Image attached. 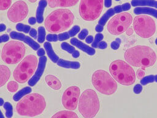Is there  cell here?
I'll list each match as a JSON object with an SVG mask.
<instances>
[{
  "label": "cell",
  "instance_id": "23",
  "mask_svg": "<svg viewBox=\"0 0 157 118\" xmlns=\"http://www.w3.org/2000/svg\"><path fill=\"white\" fill-rule=\"evenodd\" d=\"M131 5L134 7L148 6V7H153L157 9V1H155V0H132Z\"/></svg>",
  "mask_w": 157,
  "mask_h": 118
},
{
  "label": "cell",
  "instance_id": "9",
  "mask_svg": "<svg viewBox=\"0 0 157 118\" xmlns=\"http://www.w3.org/2000/svg\"><path fill=\"white\" fill-rule=\"evenodd\" d=\"M103 0H80L79 14L86 21H93L101 15L103 9Z\"/></svg>",
  "mask_w": 157,
  "mask_h": 118
},
{
  "label": "cell",
  "instance_id": "58",
  "mask_svg": "<svg viewBox=\"0 0 157 118\" xmlns=\"http://www.w3.org/2000/svg\"><path fill=\"white\" fill-rule=\"evenodd\" d=\"M155 81L157 82V75L155 76Z\"/></svg>",
  "mask_w": 157,
  "mask_h": 118
},
{
  "label": "cell",
  "instance_id": "3",
  "mask_svg": "<svg viewBox=\"0 0 157 118\" xmlns=\"http://www.w3.org/2000/svg\"><path fill=\"white\" fill-rule=\"evenodd\" d=\"M46 108L44 96L33 93L22 98L16 106L17 113L23 116L35 117L42 114Z\"/></svg>",
  "mask_w": 157,
  "mask_h": 118
},
{
  "label": "cell",
  "instance_id": "6",
  "mask_svg": "<svg viewBox=\"0 0 157 118\" xmlns=\"http://www.w3.org/2000/svg\"><path fill=\"white\" fill-rule=\"evenodd\" d=\"M91 81L94 87L103 95H112L117 90L116 81L104 70L99 69L94 71L92 75Z\"/></svg>",
  "mask_w": 157,
  "mask_h": 118
},
{
  "label": "cell",
  "instance_id": "61",
  "mask_svg": "<svg viewBox=\"0 0 157 118\" xmlns=\"http://www.w3.org/2000/svg\"><path fill=\"white\" fill-rule=\"evenodd\" d=\"M0 55H1V50H0Z\"/></svg>",
  "mask_w": 157,
  "mask_h": 118
},
{
  "label": "cell",
  "instance_id": "55",
  "mask_svg": "<svg viewBox=\"0 0 157 118\" xmlns=\"http://www.w3.org/2000/svg\"><path fill=\"white\" fill-rule=\"evenodd\" d=\"M4 100H3L2 98H0V106H2V105H4Z\"/></svg>",
  "mask_w": 157,
  "mask_h": 118
},
{
  "label": "cell",
  "instance_id": "13",
  "mask_svg": "<svg viewBox=\"0 0 157 118\" xmlns=\"http://www.w3.org/2000/svg\"><path fill=\"white\" fill-rule=\"evenodd\" d=\"M80 90L77 86L68 87L64 92L62 96V103L63 106L69 111L75 110L79 100Z\"/></svg>",
  "mask_w": 157,
  "mask_h": 118
},
{
  "label": "cell",
  "instance_id": "30",
  "mask_svg": "<svg viewBox=\"0 0 157 118\" xmlns=\"http://www.w3.org/2000/svg\"><path fill=\"white\" fill-rule=\"evenodd\" d=\"M3 106L6 110V116L7 118H11L13 116V108L12 104L9 102H6Z\"/></svg>",
  "mask_w": 157,
  "mask_h": 118
},
{
  "label": "cell",
  "instance_id": "18",
  "mask_svg": "<svg viewBox=\"0 0 157 118\" xmlns=\"http://www.w3.org/2000/svg\"><path fill=\"white\" fill-rule=\"evenodd\" d=\"M45 81L47 85L53 90H59L61 87V81L55 76L48 74L45 77Z\"/></svg>",
  "mask_w": 157,
  "mask_h": 118
},
{
  "label": "cell",
  "instance_id": "59",
  "mask_svg": "<svg viewBox=\"0 0 157 118\" xmlns=\"http://www.w3.org/2000/svg\"><path fill=\"white\" fill-rule=\"evenodd\" d=\"M155 44L157 45V38H156V41H155Z\"/></svg>",
  "mask_w": 157,
  "mask_h": 118
},
{
  "label": "cell",
  "instance_id": "47",
  "mask_svg": "<svg viewBox=\"0 0 157 118\" xmlns=\"http://www.w3.org/2000/svg\"><path fill=\"white\" fill-rule=\"evenodd\" d=\"M37 54L39 57H43L45 55V50L42 48H39L38 50H37Z\"/></svg>",
  "mask_w": 157,
  "mask_h": 118
},
{
  "label": "cell",
  "instance_id": "17",
  "mask_svg": "<svg viewBox=\"0 0 157 118\" xmlns=\"http://www.w3.org/2000/svg\"><path fill=\"white\" fill-rule=\"evenodd\" d=\"M50 7H67L75 6L79 0H47Z\"/></svg>",
  "mask_w": 157,
  "mask_h": 118
},
{
  "label": "cell",
  "instance_id": "60",
  "mask_svg": "<svg viewBox=\"0 0 157 118\" xmlns=\"http://www.w3.org/2000/svg\"><path fill=\"white\" fill-rule=\"evenodd\" d=\"M116 1H120V0H115Z\"/></svg>",
  "mask_w": 157,
  "mask_h": 118
},
{
  "label": "cell",
  "instance_id": "21",
  "mask_svg": "<svg viewBox=\"0 0 157 118\" xmlns=\"http://www.w3.org/2000/svg\"><path fill=\"white\" fill-rule=\"evenodd\" d=\"M56 64L62 68H69V69H77L80 68V64L78 61H67L62 58H59Z\"/></svg>",
  "mask_w": 157,
  "mask_h": 118
},
{
  "label": "cell",
  "instance_id": "32",
  "mask_svg": "<svg viewBox=\"0 0 157 118\" xmlns=\"http://www.w3.org/2000/svg\"><path fill=\"white\" fill-rule=\"evenodd\" d=\"M7 88V90L10 92L13 93V92H15L17 91V90L18 88V84L17 82L13 81H11L8 82Z\"/></svg>",
  "mask_w": 157,
  "mask_h": 118
},
{
  "label": "cell",
  "instance_id": "39",
  "mask_svg": "<svg viewBox=\"0 0 157 118\" xmlns=\"http://www.w3.org/2000/svg\"><path fill=\"white\" fill-rule=\"evenodd\" d=\"M121 43V39L120 38H117L115 41H113L111 44L110 47L113 50H117L120 47V45Z\"/></svg>",
  "mask_w": 157,
  "mask_h": 118
},
{
  "label": "cell",
  "instance_id": "2",
  "mask_svg": "<svg viewBox=\"0 0 157 118\" xmlns=\"http://www.w3.org/2000/svg\"><path fill=\"white\" fill-rule=\"evenodd\" d=\"M74 20L73 13L67 9H58L50 13L46 17L44 25L47 31L57 33L69 29Z\"/></svg>",
  "mask_w": 157,
  "mask_h": 118
},
{
  "label": "cell",
  "instance_id": "51",
  "mask_svg": "<svg viewBox=\"0 0 157 118\" xmlns=\"http://www.w3.org/2000/svg\"><path fill=\"white\" fill-rule=\"evenodd\" d=\"M112 5V0H104V6L105 7H110Z\"/></svg>",
  "mask_w": 157,
  "mask_h": 118
},
{
  "label": "cell",
  "instance_id": "38",
  "mask_svg": "<svg viewBox=\"0 0 157 118\" xmlns=\"http://www.w3.org/2000/svg\"><path fill=\"white\" fill-rule=\"evenodd\" d=\"M46 39L48 42H56L58 40V36L56 34H48L46 36Z\"/></svg>",
  "mask_w": 157,
  "mask_h": 118
},
{
  "label": "cell",
  "instance_id": "5",
  "mask_svg": "<svg viewBox=\"0 0 157 118\" xmlns=\"http://www.w3.org/2000/svg\"><path fill=\"white\" fill-rule=\"evenodd\" d=\"M109 71L113 79L123 85H131L136 81V74L129 64L117 60L112 61L109 66Z\"/></svg>",
  "mask_w": 157,
  "mask_h": 118
},
{
  "label": "cell",
  "instance_id": "31",
  "mask_svg": "<svg viewBox=\"0 0 157 118\" xmlns=\"http://www.w3.org/2000/svg\"><path fill=\"white\" fill-rule=\"evenodd\" d=\"M16 29L18 31L23 32L25 33H28L30 31L31 28L29 25H25L23 23H17L16 25Z\"/></svg>",
  "mask_w": 157,
  "mask_h": 118
},
{
  "label": "cell",
  "instance_id": "7",
  "mask_svg": "<svg viewBox=\"0 0 157 118\" xmlns=\"http://www.w3.org/2000/svg\"><path fill=\"white\" fill-rule=\"evenodd\" d=\"M37 65L38 60L34 55H27L14 69L13 78L17 82L21 84L28 81L34 74Z\"/></svg>",
  "mask_w": 157,
  "mask_h": 118
},
{
  "label": "cell",
  "instance_id": "45",
  "mask_svg": "<svg viewBox=\"0 0 157 118\" xmlns=\"http://www.w3.org/2000/svg\"><path fill=\"white\" fill-rule=\"evenodd\" d=\"M9 36L7 34H4L0 36V43L7 42L9 41Z\"/></svg>",
  "mask_w": 157,
  "mask_h": 118
},
{
  "label": "cell",
  "instance_id": "36",
  "mask_svg": "<svg viewBox=\"0 0 157 118\" xmlns=\"http://www.w3.org/2000/svg\"><path fill=\"white\" fill-rule=\"evenodd\" d=\"M12 0H0V10L7 9L11 5Z\"/></svg>",
  "mask_w": 157,
  "mask_h": 118
},
{
  "label": "cell",
  "instance_id": "37",
  "mask_svg": "<svg viewBox=\"0 0 157 118\" xmlns=\"http://www.w3.org/2000/svg\"><path fill=\"white\" fill-rule=\"evenodd\" d=\"M80 26L78 25H74L69 31H68V34H69L70 37H73L75 35H76V34H77L79 31H80Z\"/></svg>",
  "mask_w": 157,
  "mask_h": 118
},
{
  "label": "cell",
  "instance_id": "16",
  "mask_svg": "<svg viewBox=\"0 0 157 118\" xmlns=\"http://www.w3.org/2000/svg\"><path fill=\"white\" fill-rule=\"evenodd\" d=\"M70 42L72 45H74L82 50L83 52L86 53L89 55H93L95 54V49L89 45L84 44L81 41L77 39L75 37H73L70 40Z\"/></svg>",
  "mask_w": 157,
  "mask_h": 118
},
{
  "label": "cell",
  "instance_id": "52",
  "mask_svg": "<svg viewBox=\"0 0 157 118\" xmlns=\"http://www.w3.org/2000/svg\"><path fill=\"white\" fill-rule=\"evenodd\" d=\"M72 56L74 58H78V57L80 56V52H79L78 50H75L72 52Z\"/></svg>",
  "mask_w": 157,
  "mask_h": 118
},
{
  "label": "cell",
  "instance_id": "33",
  "mask_svg": "<svg viewBox=\"0 0 157 118\" xmlns=\"http://www.w3.org/2000/svg\"><path fill=\"white\" fill-rule=\"evenodd\" d=\"M103 38H104V36L102 34H101L100 33H98V34H96L94 37V41L92 42L91 47L93 48H98V45L99 42H100L103 39Z\"/></svg>",
  "mask_w": 157,
  "mask_h": 118
},
{
  "label": "cell",
  "instance_id": "1",
  "mask_svg": "<svg viewBox=\"0 0 157 118\" xmlns=\"http://www.w3.org/2000/svg\"><path fill=\"white\" fill-rule=\"evenodd\" d=\"M124 57L128 64L135 67H150L156 61L155 51L147 45H136L127 49Z\"/></svg>",
  "mask_w": 157,
  "mask_h": 118
},
{
  "label": "cell",
  "instance_id": "41",
  "mask_svg": "<svg viewBox=\"0 0 157 118\" xmlns=\"http://www.w3.org/2000/svg\"><path fill=\"white\" fill-rule=\"evenodd\" d=\"M58 40L60 41L68 39L70 37V36L68 34V32H64V33H59V34H58Z\"/></svg>",
  "mask_w": 157,
  "mask_h": 118
},
{
  "label": "cell",
  "instance_id": "46",
  "mask_svg": "<svg viewBox=\"0 0 157 118\" xmlns=\"http://www.w3.org/2000/svg\"><path fill=\"white\" fill-rule=\"evenodd\" d=\"M107 47V44L106 42L101 41L100 42H99L98 45V48L100 49H105Z\"/></svg>",
  "mask_w": 157,
  "mask_h": 118
},
{
  "label": "cell",
  "instance_id": "49",
  "mask_svg": "<svg viewBox=\"0 0 157 118\" xmlns=\"http://www.w3.org/2000/svg\"><path fill=\"white\" fill-rule=\"evenodd\" d=\"M94 38L93 36H87L85 38V41L87 44H91L93 42Z\"/></svg>",
  "mask_w": 157,
  "mask_h": 118
},
{
  "label": "cell",
  "instance_id": "25",
  "mask_svg": "<svg viewBox=\"0 0 157 118\" xmlns=\"http://www.w3.org/2000/svg\"><path fill=\"white\" fill-rule=\"evenodd\" d=\"M51 118H78V117L75 112L69 110H63L55 113Z\"/></svg>",
  "mask_w": 157,
  "mask_h": 118
},
{
  "label": "cell",
  "instance_id": "53",
  "mask_svg": "<svg viewBox=\"0 0 157 118\" xmlns=\"http://www.w3.org/2000/svg\"><path fill=\"white\" fill-rule=\"evenodd\" d=\"M6 29V26L4 23H1L0 24V33L5 31Z\"/></svg>",
  "mask_w": 157,
  "mask_h": 118
},
{
  "label": "cell",
  "instance_id": "56",
  "mask_svg": "<svg viewBox=\"0 0 157 118\" xmlns=\"http://www.w3.org/2000/svg\"><path fill=\"white\" fill-rule=\"evenodd\" d=\"M0 118H4V116H3L1 110H0Z\"/></svg>",
  "mask_w": 157,
  "mask_h": 118
},
{
  "label": "cell",
  "instance_id": "44",
  "mask_svg": "<svg viewBox=\"0 0 157 118\" xmlns=\"http://www.w3.org/2000/svg\"><path fill=\"white\" fill-rule=\"evenodd\" d=\"M145 74V73L144 70H142V69H138V70L137 71L136 75H137V77H138L139 79H142V78L144 77Z\"/></svg>",
  "mask_w": 157,
  "mask_h": 118
},
{
  "label": "cell",
  "instance_id": "14",
  "mask_svg": "<svg viewBox=\"0 0 157 118\" xmlns=\"http://www.w3.org/2000/svg\"><path fill=\"white\" fill-rule=\"evenodd\" d=\"M47 57L45 56L40 57L39 59V63L36 71H35L33 76L28 81V85L30 86H34L37 84V82L40 79L42 75L44 73L46 63H47Z\"/></svg>",
  "mask_w": 157,
  "mask_h": 118
},
{
  "label": "cell",
  "instance_id": "19",
  "mask_svg": "<svg viewBox=\"0 0 157 118\" xmlns=\"http://www.w3.org/2000/svg\"><path fill=\"white\" fill-rule=\"evenodd\" d=\"M48 4L47 0H40L38 3V6L36 9V18L38 23H41L44 21V9Z\"/></svg>",
  "mask_w": 157,
  "mask_h": 118
},
{
  "label": "cell",
  "instance_id": "35",
  "mask_svg": "<svg viewBox=\"0 0 157 118\" xmlns=\"http://www.w3.org/2000/svg\"><path fill=\"white\" fill-rule=\"evenodd\" d=\"M154 81H155V76L149 75V76L144 77L142 79H141L140 84H141V85H147L149 83L153 82Z\"/></svg>",
  "mask_w": 157,
  "mask_h": 118
},
{
  "label": "cell",
  "instance_id": "24",
  "mask_svg": "<svg viewBox=\"0 0 157 118\" xmlns=\"http://www.w3.org/2000/svg\"><path fill=\"white\" fill-rule=\"evenodd\" d=\"M44 49L47 52V54L49 58L55 63H56L59 60V57L54 52L52 44L49 42H45L44 44Z\"/></svg>",
  "mask_w": 157,
  "mask_h": 118
},
{
  "label": "cell",
  "instance_id": "15",
  "mask_svg": "<svg viewBox=\"0 0 157 118\" xmlns=\"http://www.w3.org/2000/svg\"><path fill=\"white\" fill-rule=\"evenodd\" d=\"M9 35L12 39L23 41L24 42L27 44L28 45H29L34 50H37L40 48V45L38 43H37L31 37L28 36H26L23 33L13 31L10 33Z\"/></svg>",
  "mask_w": 157,
  "mask_h": 118
},
{
  "label": "cell",
  "instance_id": "12",
  "mask_svg": "<svg viewBox=\"0 0 157 118\" xmlns=\"http://www.w3.org/2000/svg\"><path fill=\"white\" fill-rule=\"evenodd\" d=\"M28 14V6L23 1L14 2L9 9L7 15L9 20L13 23H18L24 20Z\"/></svg>",
  "mask_w": 157,
  "mask_h": 118
},
{
  "label": "cell",
  "instance_id": "40",
  "mask_svg": "<svg viewBox=\"0 0 157 118\" xmlns=\"http://www.w3.org/2000/svg\"><path fill=\"white\" fill-rule=\"evenodd\" d=\"M88 34V31L86 29H83L78 34V37L81 39V40H83L85 39L86 36Z\"/></svg>",
  "mask_w": 157,
  "mask_h": 118
},
{
  "label": "cell",
  "instance_id": "11",
  "mask_svg": "<svg viewBox=\"0 0 157 118\" xmlns=\"http://www.w3.org/2000/svg\"><path fill=\"white\" fill-rule=\"evenodd\" d=\"M132 22V15L129 13L123 12L115 15L109 20L107 29L112 34H121L128 29Z\"/></svg>",
  "mask_w": 157,
  "mask_h": 118
},
{
  "label": "cell",
  "instance_id": "26",
  "mask_svg": "<svg viewBox=\"0 0 157 118\" xmlns=\"http://www.w3.org/2000/svg\"><path fill=\"white\" fill-rule=\"evenodd\" d=\"M31 91H32V89L31 87H25L23 88H22L21 90L17 92V93L13 95V99L15 101H18L20 100H21V98H23L24 96L27 95L28 94L30 93L31 92Z\"/></svg>",
  "mask_w": 157,
  "mask_h": 118
},
{
  "label": "cell",
  "instance_id": "43",
  "mask_svg": "<svg viewBox=\"0 0 157 118\" xmlns=\"http://www.w3.org/2000/svg\"><path fill=\"white\" fill-rule=\"evenodd\" d=\"M29 36L31 37H32L33 39H37V30L34 28H31L30 31L29 32Z\"/></svg>",
  "mask_w": 157,
  "mask_h": 118
},
{
  "label": "cell",
  "instance_id": "8",
  "mask_svg": "<svg viewBox=\"0 0 157 118\" xmlns=\"http://www.w3.org/2000/svg\"><path fill=\"white\" fill-rule=\"evenodd\" d=\"M26 52L25 45L18 41H10L6 43L1 52V58L7 64H16L22 60Z\"/></svg>",
  "mask_w": 157,
  "mask_h": 118
},
{
  "label": "cell",
  "instance_id": "10",
  "mask_svg": "<svg viewBox=\"0 0 157 118\" xmlns=\"http://www.w3.org/2000/svg\"><path fill=\"white\" fill-rule=\"evenodd\" d=\"M133 30L140 37L149 38L156 31L155 22L149 16L137 15L133 20Z\"/></svg>",
  "mask_w": 157,
  "mask_h": 118
},
{
  "label": "cell",
  "instance_id": "4",
  "mask_svg": "<svg viewBox=\"0 0 157 118\" xmlns=\"http://www.w3.org/2000/svg\"><path fill=\"white\" fill-rule=\"evenodd\" d=\"M78 108L84 118L94 117L100 108L99 100L96 92L92 89L84 90L79 98Z\"/></svg>",
  "mask_w": 157,
  "mask_h": 118
},
{
  "label": "cell",
  "instance_id": "50",
  "mask_svg": "<svg viewBox=\"0 0 157 118\" xmlns=\"http://www.w3.org/2000/svg\"><path fill=\"white\" fill-rule=\"evenodd\" d=\"M103 30H104V26L101 25H99V24L97 25L96 26V27H95V30H96V31H97L98 33H101V32H102V31H103Z\"/></svg>",
  "mask_w": 157,
  "mask_h": 118
},
{
  "label": "cell",
  "instance_id": "42",
  "mask_svg": "<svg viewBox=\"0 0 157 118\" xmlns=\"http://www.w3.org/2000/svg\"><path fill=\"white\" fill-rule=\"evenodd\" d=\"M134 92L136 94L140 93L142 90V85L141 84H136L133 88Z\"/></svg>",
  "mask_w": 157,
  "mask_h": 118
},
{
  "label": "cell",
  "instance_id": "22",
  "mask_svg": "<svg viewBox=\"0 0 157 118\" xmlns=\"http://www.w3.org/2000/svg\"><path fill=\"white\" fill-rule=\"evenodd\" d=\"M134 13L137 15L147 14L157 18V10L148 7H137L134 9Z\"/></svg>",
  "mask_w": 157,
  "mask_h": 118
},
{
  "label": "cell",
  "instance_id": "54",
  "mask_svg": "<svg viewBox=\"0 0 157 118\" xmlns=\"http://www.w3.org/2000/svg\"><path fill=\"white\" fill-rule=\"evenodd\" d=\"M126 31V34H128V36L132 35L134 33V30H132V28H128Z\"/></svg>",
  "mask_w": 157,
  "mask_h": 118
},
{
  "label": "cell",
  "instance_id": "28",
  "mask_svg": "<svg viewBox=\"0 0 157 118\" xmlns=\"http://www.w3.org/2000/svg\"><path fill=\"white\" fill-rule=\"evenodd\" d=\"M130 9H131V4L128 2H126V3H124L123 4L114 7L113 10H114L115 13L118 14V13H120V12H123V11L128 10Z\"/></svg>",
  "mask_w": 157,
  "mask_h": 118
},
{
  "label": "cell",
  "instance_id": "27",
  "mask_svg": "<svg viewBox=\"0 0 157 118\" xmlns=\"http://www.w3.org/2000/svg\"><path fill=\"white\" fill-rule=\"evenodd\" d=\"M115 12L113 10V8H110L109 9L102 17L101 18L99 19V22H98V24L104 26L105 25V23H107V22L108 21V20L112 17L114 14H115Z\"/></svg>",
  "mask_w": 157,
  "mask_h": 118
},
{
  "label": "cell",
  "instance_id": "48",
  "mask_svg": "<svg viewBox=\"0 0 157 118\" xmlns=\"http://www.w3.org/2000/svg\"><path fill=\"white\" fill-rule=\"evenodd\" d=\"M36 22H37L36 18H35L34 17H31L28 18V23H29V25H35Z\"/></svg>",
  "mask_w": 157,
  "mask_h": 118
},
{
  "label": "cell",
  "instance_id": "34",
  "mask_svg": "<svg viewBox=\"0 0 157 118\" xmlns=\"http://www.w3.org/2000/svg\"><path fill=\"white\" fill-rule=\"evenodd\" d=\"M61 49H62L63 50H64L67 52L68 53H71V54H72V52L75 50V47H74L73 45H70V44H69L68 43L65 42H63V43L61 44Z\"/></svg>",
  "mask_w": 157,
  "mask_h": 118
},
{
  "label": "cell",
  "instance_id": "57",
  "mask_svg": "<svg viewBox=\"0 0 157 118\" xmlns=\"http://www.w3.org/2000/svg\"><path fill=\"white\" fill-rule=\"evenodd\" d=\"M29 2H36L37 0H28Z\"/></svg>",
  "mask_w": 157,
  "mask_h": 118
},
{
  "label": "cell",
  "instance_id": "20",
  "mask_svg": "<svg viewBox=\"0 0 157 118\" xmlns=\"http://www.w3.org/2000/svg\"><path fill=\"white\" fill-rule=\"evenodd\" d=\"M10 77V70L6 65H0V88L5 85Z\"/></svg>",
  "mask_w": 157,
  "mask_h": 118
},
{
  "label": "cell",
  "instance_id": "29",
  "mask_svg": "<svg viewBox=\"0 0 157 118\" xmlns=\"http://www.w3.org/2000/svg\"><path fill=\"white\" fill-rule=\"evenodd\" d=\"M45 39V29L44 26H39L37 29V41L39 43H42Z\"/></svg>",
  "mask_w": 157,
  "mask_h": 118
}]
</instances>
